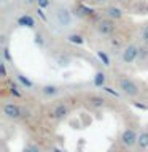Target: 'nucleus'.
I'll use <instances>...</instances> for the list:
<instances>
[{"instance_id":"16","label":"nucleus","mask_w":148,"mask_h":152,"mask_svg":"<svg viewBox=\"0 0 148 152\" xmlns=\"http://www.w3.org/2000/svg\"><path fill=\"white\" fill-rule=\"evenodd\" d=\"M22 152H43V149L38 144H35V142H29V144L24 147Z\"/></svg>"},{"instance_id":"12","label":"nucleus","mask_w":148,"mask_h":152,"mask_svg":"<svg viewBox=\"0 0 148 152\" xmlns=\"http://www.w3.org/2000/svg\"><path fill=\"white\" fill-rule=\"evenodd\" d=\"M137 149H140V151H147L148 149V130H142L140 133H138Z\"/></svg>"},{"instance_id":"23","label":"nucleus","mask_w":148,"mask_h":152,"mask_svg":"<svg viewBox=\"0 0 148 152\" xmlns=\"http://www.w3.org/2000/svg\"><path fill=\"white\" fill-rule=\"evenodd\" d=\"M3 57H5V59H10V56H8V48H7V46H3Z\"/></svg>"},{"instance_id":"1","label":"nucleus","mask_w":148,"mask_h":152,"mask_svg":"<svg viewBox=\"0 0 148 152\" xmlns=\"http://www.w3.org/2000/svg\"><path fill=\"white\" fill-rule=\"evenodd\" d=\"M116 87L119 90V94H123L127 98H135L140 94V87L138 84L129 76H119L116 79Z\"/></svg>"},{"instance_id":"20","label":"nucleus","mask_w":148,"mask_h":152,"mask_svg":"<svg viewBox=\"0 0 148 152\" xmlns=\"http://www.w3.org/2000/svg\"><path fill=\"white\" fill-rule=\"evenodd\" d=\"M97 56H99V59H100V60H104V62H105V65H107V66L110 65V59H108V56L105 54V52H100V51H99V52H97Z\"/></svg>"},{"instance_id":"8","label":"nucleus","mask_w":148,"mask_h":152,"mask_svg":"<svg viewBox=\"0 0 148 152\" xmlns=\"http://www.w3.org/2000/svg\"><path fill=\"white\" fill-rule=\"evenodd\" d=\"M105 13V18L112 19V21H118V19H121L124 16V11L119 7H115V5H110V7H107L104 10Z\"/></svg>"},{"instance_id":"18","label":"nucleus","mask_w":148,"mask_h":152,"mask_svg":"<svg viewBox=\"0 0 148 152\" xmlns=\"http://www.w3.org/2000/svg\"><path fill=\"white\" fill-rule=\"evenodd\" d=\"M94 84L99 86V87H100V86H104V84H105V75L99 71V73L95 75V78H94Z\"/></svg>"},{"instance_id":"13","label":"nucleus","mask_w":148,"mask_h":152,"mask_svg":"<svg viewBox=\"0 0 148 152\" xmlns=\"http://www.w3.org/2000/svg\"><path fill=\"white\" fill-rule=\"evenodd\" d=\"M67 41L72 43V45L81 46V45H84V37L81 35V33H78V32H72V33L67 35Z\"/></svg>"},{"instance_id":"15","label":"nucleus","mask_w":148,"mask_h":152,"mask_svg":"<svg viewBox=\"0 0 148 152\" xmlns=\"http://www.w3.org/2000/svg\"><path fill=\"white\" fill-rule=\"evenodd\" d=\"M138 38H140V41L143 43V45H147V46H148V24H145V26L142 27Z\"/></svg>"},{"instance_id":"2","label":"nucleus","mask_w":148,"mask_h":152,"mask_svg":"<svg viewBox=\"0 0 148 152\" xmlns=\"http://www.w3.org/2000/svg\"><path fill=\"white\" fill-rule=\"evenodd\" d=\"M72 21H73V16H72V11L65 5H56L54 8V22L59 28H67L72 26Z\"/></svg>"},{"instance_id":"10","label":"nucleus","mask_w":148,"mask_h":152,"mask_svg":"<svg viewBox=\"0 0 148 152\" xmlns=\"http://www.w3.org/2000/svg\"><path fill=\"white\" fill-rule=\"evenodd\" d=\"M16 24L18 26H21V27H29V28H35L37 27V22H35V19H33L30 14H21L18 19H16Z\"/></svg>"},{"instance_id":"9","label":"nucleus","mask_w":148,"mask_h":152,"mask_svg":"<svg viewBox=\"0 0 148 152\" xmlns=\"http://www.w3.org/2000/svg\"><path fill=\"white\" fill-rule=\"evenodd\" d=\"M88 104L91 108H94V109H100V108H104L105 106V103H107V100H105L102 95H99V94H91L88 95Z\"/></svg>"},{"instance_id":"3","label":"nucleus","mask_w":148,"mask_h":152,"mask_svg":"<svg viewBox=\"0 0 148 152\" xmlns=\"http://www.w3.org/2000/svg\"><path fill=\"white\" fill-rule=\"evenodd\" d=\"M138 54H140V46L135 43H129V45L121 48L119 52V62L124 65H131L135 60H138Z\"/></svg>"},{"instance_id":"22","label":"nucleus","mask_w":148,"mask_h":152,"mask_svg":"<svg viewBox=\"0 0 148 152\" xmlns=\"http://www.w3.org/2000/svg\"><path fill=\"white\" fill-rule=\"evenodd\" d=\"M37 16H40L43 21H48V18H46V14L43 13V10L41 8H37Z\"/></svg>"},{"instance_id":"7","label":"nucleus","mask_w":148,"mask_h":152,"mask_svg":"<svg viewBox=\"0 0 148 152\" xmlns=\"http://www.w3.org/2000/svg\"><path fill=\"white\" fill-rule=\"evenodd\" d=\"M67 114H69V106L65 103H56L48 111V117L51 121H62V119L67 117Z\"/></svg>"},{"instance_id":"4","label":"nucleus","mask_w":148,"mask_h":152,"mask_svg":"<svg viewBox=\"0 0 148 152\" xmlns=\"http://www.w3.org/2000/svg\"><path fill=\"white\" fill-rule=\"evenodd\" d=\"M2 114L8 121H19L21 117H24V108L14 102H5L2 106Z\"/></svg>"},{"instance_id":"6","label":"nucleus","mask_w":148,"mask_h":152,"mask_svg":"<svg viewBox=\"0 0 148 152\" xmlns=\"http://www.w3.org/2000/svg\"><path fill=\"white\" fill-rule=\"evenodd\" d=\"M137 140H138V133L134 128H124L119 135V142L123 144V147L126 149H132L137 146Z\"/></svg>"},{"instance_id":"17","label":"nucleus","mask_w":148,"mask_h":152,"mask_svg":"<svg viewBox=\"0 0 148 152\" xmlns=\"http://www.w3.org/2000/svg\"><path fill=\"white\" fill-rule=\"evenodd\" d=\"M148 59V46L143 45V48L140 46V54H138V64L140 62H145Z\"/></svg>"},{"instance_id":"19","label":"nucleus","mask_w":148,"mask_h":152,"mask_svg":"<svg viewBox=\"0 0 148 152\" xmlns=\"http://www.w3.org/2000/svg\"><path fill=\"white\" fill-rule=\"evenodd\" d=\"M37 7L41 10H48L51 7V0H37Z\"/></svg>"},{"instance_id":"11","label":"nucleus","mask_w":148,"mask_h":152,"mask_svg":"<svg viewBox=\"0 0 148 152\" xmlns=\"http://www.w3.org/2000/svg\"><path fill=\"white\" fill-rule=\"evenodd\" d=\"M40 90H41V94L45 95L46 98H54L61 92V89L57 87V86H54V84H46V86H43Z\"/></svg>"},{"instance_id":"25","label":"nucleus","mask_w":148,"mask_h":152,"mask_svg":"<svg viewBox=\"0 0 148 152\" xmlns=\"http://www.w3.org/2000/svg\"><path fill=\"white\" fill-rule=\"evenodd\" d=\"M83 2H84V0H83Z\"/></svg>"},{"instance_id":"21","label":"nucleus","mask_w":148,"mask_h":152,"mask_svg":"<svg viewBox=\"0 0 148 152\" xmlns=\"http://www.w3.org/2000/svg\"><path fill=\"white\" fill-rule=\"evenodd\" d=\"M0 70H2V76H3V78H7V64H5L3 60L0 62Z\"/></svg>"},{"instance_id":"14","label":"nucleus","mask_w":148,"mask_h":152,"mask_svg":"<svg viewBox=\"0 0 148 152\" xmlns=\"http://www.w3.org/2000/svg\"><path fill=\"white\" fill-rule=\"evenodd\" d=\"M16 79L19 81V83H21L22 87H26V89H33V83H32V81L29 79V78H26L24 75L18 73V75H16Z\"/></svg>"},{"instance_id":"5","label":"nucleus","mask_w":148,"mask_h":152,"mask_svg":"<svg viewBox=\"0 0 148 152\" xmlns=\"http://www.w3.org/2000/svg\"><path fill=\"white\" fill-rule=\"evenodd\" d=\"M116 21H112V19L105 18L100 19V21L95 22V32L99 33L100 37H112L115 30H116Z\"/></svg>"},{"instance_id":"24","label":"nucleus","mask_w":148,"mask_h":152,"mask_svg":"<svg viewBox=\"0 0 148 152\" xmlns=\"http://www.w3.org/2000/svg\"><path fill=\"white\" fill-rule=\"evenodd\" d=\"M92 2L95 3V5H102V3H105L107 0H92Z\"/></svg>"}]
</instances>
